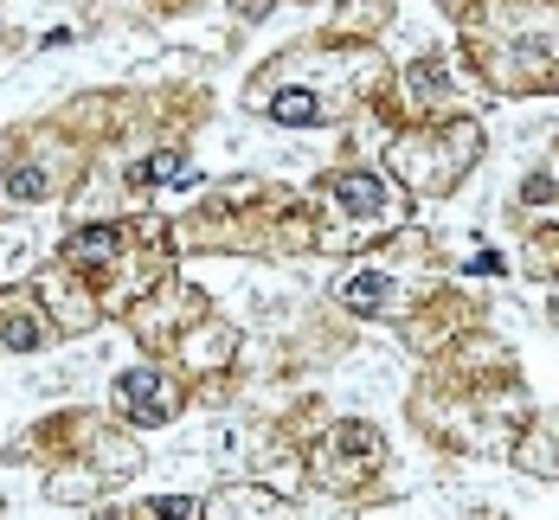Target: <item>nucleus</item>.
Wrapping results in <instances>:
<instances>
[{"label":"nucleus","mask_w":559,"mask_h":520,"mask_svg":"<svg viewBox=\"0 0 559 520\" xmlns=\"http://www.w3.org/2000/svg\"><path fill=\"white\" fill-rule=\"evenodd\" d=\"M335 200H341V212L373 218V212H386V180L380 174H348V180H335Z\"/></svg>","instance_id":"f257e3e1"},{"label":"nucleus","mask_w":559,"mask_h":520,"mask_svg":"<svg viewBox=\"0 0 559 520\" xmlns=\"http://www.w3.org/2000/svg\"><path fill=\"white\" fill-rule=\"evenodd\" d=\"M122 398L136 405L142 424H161L168 418V392H161V379H154V373H122Z\"/></svg>","instance_id":"f03ea898"},{"label":"nucleus","mask_w":559,"mask_h":520,"mask_svg":"<svg viewBox=\"0 0 559 520\" xmlns=\"http://www.w3.org/2000/svg\"><path fill=\"white\" fill-rule=\"evenodd\" d=\"M386 277H373V270H360V277H348V283H341V303H348V309H380L386 303Z\"/></svg>","instance_id":"7ed1b4c3"},{"label":"nucleus","mask_w":559,"mask_h":520,"mask_svg":"<svg viewBox=\"0 0 559 520\" xmlns=\"http://www.w3.org/2000/svg\"><path fill=\"white\" fill-rule=\"evenodd\" d=\"M271 116H277V122H315V116H322V103L303 97V91H289V97L271 103Z\"/></svg>","instance_id":"20e7f679"},{"label":"nucleus","mask_w":559,"mask_h":520,"mask_svg":"<svg viewBox=\"0 0 559 520\" xmlns=\"http://www.w3.org/2000/svg\"><path fill=\"white\" fill-rule=\"evenodd\" d=\"M7 186H13L20 200H39V193H45V174H39V168H13V180H7Z\"/></svg>","instance_id":"39448f33"},{"label":"nucleus","mask_w":559,"mask_h":520,"mask_svg":"<svg viewBox=\"0 0 559 520\" xmlns=\"http://www.w3.org/2000/svg\"><path fill=\"white\" fill-rule=\"evenodd\" d=\"M0 341H7V347H33V341H39V327L26 321V315H13L7 327H0Z\"/></svg>","instance_id":"423d86ee"},{"label":"nucleus","mask_w":559,"mask_h":520,"mask_svg":"<svg viewBox=\"0 0 559 520\" xmlns=\"http://www.w3.org/2000/svg\"><path fill=\"white\" fill-rule=\"evenodd\" d=\"M168 161H174V154H154V161H148V168H136V180H142V186H154V180H168V174H174V168H168Z\"/></svg>","instance_id":"0eeeda50"},{"label":"nucleus","mask_w":559,"mask_h":520,"mask_svg":"<svg viewBox=\"0 0 559 520\" xmlns=\"http://www.w3.org/2000/svg\"><path fill=\"white\" fill-rule=\"evenodd\" d=\"M553 309H559V303H553Z\"/></svg>","instance_id":"6e6552de"}]
</instances>
